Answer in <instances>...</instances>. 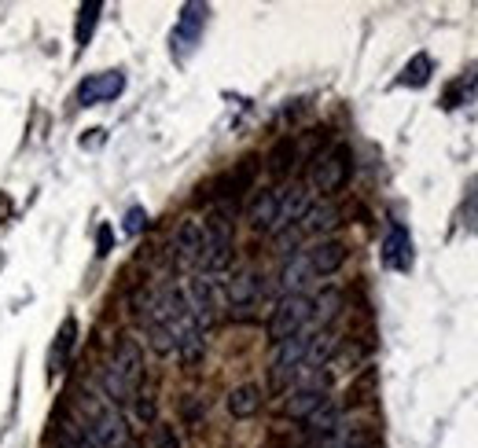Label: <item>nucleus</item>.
Wrapping results in <instances>:
<instances>
[{"mask_svg":"<svg viewBox=\"0 0 478 448\" xmlns=\"http://www.w3.org/2000/svg\"><path fill=\"white\" fill-rule=\"evenodd\" d=\"M144 386V349L137 346V338L122 335L103 368V379H100V393L114 404V408H122V404H133L137 393Z\"/></svg>","mask_w":478,"mask_h":448,"instance_id":"f257e3e1","label":"nucleus"},{"mask_svg":"<svg viewBox=\"0 0 478 448\" xmlns=\"http://www.w3.org/2000/svg\"><path fill=\"white\" fill-rule=\"evenodd\" d=\"M82 434L93 441V448H126L129 441V426L122 419V412L100 393V390H85L82 393Z\"/></svg>","mask_w":478,"mask_h":448,"instance_id":"f03ea898","label":"nucleus"},{"mask_svg":"<svg viewBox=\"0 0 478 448\" xmlns=\"http://www.w3.org/2000/svg\"><path fill=\"white\" fill-rule=\"evenodd\" d=\"M228 261H232V217L228 210H214L203 221V261H199V272L221 276Z\"/></svg>","mask_w":478,"mask_h":448,"instance_id":"7ed1b4c3","label":"nucleus"},{"mask_svg":"<svg viewBox=\"0 0 478 448\" xmlns=\"http://www.w3.org/2000/svg\"><path fill=\"white\" fill-rule=\"evenodd\" d=\"M309 316H313V294H291V298H280L265 323V335L272 346H280L295 335H302L309 328Z\"/></svg>","mask_w":478,"mask_h":448,"instance_id":"20e7f679","label":"nucleus"},{"mask_svg":"<svg viewBox=\"0 0 478 448\" xmlns=\"http://www.w3.org/2000/svg\"><path fill=\"white\" fill-rule=\"evenodd\" d=\"M350 173H353V154H350V147H346V144H332L328 151L316 154L313 173H309V184L321 191V195H335V191L346 188Z\"/></svg>","mask_w":478,"mask_h":448,"instance_id":"39448f33","label":"nucleus"},{"mask_svg":"<svg viewBox=\"0 0 478 448\" xmlns=\"http://www.w3.org/2000/svg\"><path fill=\"white\" fill-rule=\"evenodd\" d=\"M332 400V375L321 372V375H313V379H302L298 386L288 390V400H284V412L298 423H305L313 412H321L324 404Z\"/></svg>","mask_w":478,"mask_h":448,"instance_id":"423d86ee","label":"nucleus"},{"mask_svg":"<svg viewBox=\"0 0 478 448\" xmlns=\"http://www.w3.org/2000/svg\"><path fill=\"white\" fill-rule=\"evenodd\" d=\"M207 19H210V8L207 4H184L181 8V19L170 33V45H173V56L177 59H188L199 40H203V30H207Z\"/></svg>","mask_w":478,"mask_h":448,"instance_id":"0eeeda50","label":"nucleus"},{"mask_svg":"<svg viewBox=\"0 0 478 448\" xmlns=\"http://www.w3.org/2000/svg\"><path fill=\"white\" fill-rule=\"evenodd\" d=\"M126 92V74L122 70H103V74H89L74 92L77 107H100V103H114Z\"/></svg>","mask_w":478,"mask_h":448,"instance_id":"6e6552de","label":"nucleus"},{"mask_svg":"<svg viewBox=\"0 0 478 448\" xmlns=\"http://www.w3.org/2000/svg\"><path fill=\"white\" fill-rule=\"evenodd\" d=\"M379 261L390 272H412L416 265V250H412V235L402 221H390L386 235H383V247H379Z\"/></svg>","mask_w":478,"mask_h":448,"instance_id":"1a4fd4ad","label":"nucleus"},{"mask_svg":"<svg viewBox=\"0 0 478 448\" xmlns=\"http://www.w3.org/2000/svg\"><path fill=\"white\" fill-rule=\"evenodd\" d=\"M221 294H225V302L232 309H251V305H258L265 298V276L258 268H239V272H232L225 279Z\"/></svg>","mask_w":478,"mask_h":448,"instance_id":"9d476101","label":"nucleus"},{"mask_svg":"<svg viewBox=\"0 0 478 448\" xmlns=\"http://www.w3.org/2000/svg\"><path fill=\"white\" fill-rule=\"evenodd\" d=\"M302 254H305L313 276H316V279H324V276H335V272L346 265V254H350V250H346V242H342V239H316L313 247H305Z\"/></svg>","mask_w":478,"mask_h":448,"instance_id":"9b49d317","label":"nucleus"},{"mask_svg":"<svg viewBox=\"0 0 478 448\" xmlns=\"http://www.w3.org/2000/svg\"><path fill=\"white\" fill-rule=\"evenodd\" d=\"M313 283H316V276H313V268H309L305 254H302V250H295V254L284 261L280 276H276V294H280V298H291V294H309Z\"/></svg>","mask_w":478,"mask_h":448,"instance_id":"f8f14e48","label":"nucleus"},{"mask_svg":"<svg viewBox=\"0 0 478 448\" xmlns=\"http://www.w3.org/2000/svg\"><path fill=\"white\" fill-rule=\"evenodd\" d=\"M173 261L181 268H195L203 261V221H184L173 235Z\"/></svg>","mask_w":478,"mask_h":448,"instance_id":"ddd939ff","label":"nucleus"},{"mask_svg":"<svg viewBox=\"0 0 478 448\" xmlns=\"http://www.w3.org/2000/svg\"><path fill=\"white\" fill-rule=\"evenodd\" d=\"M280 195H284V188H265V191H258V195H254L251 210H247V217H251V228H254V232L272 235L276 217H280Z\"/></svg>","mask_w":478,"mask_h":448,"instance_id":"4468645a","label":"nucleus"},{"mask_svg":"<svg viewBox=\"0 0 478 448\" xmlns=\"http://www.w3.org/2000/svg\"><path fill=\"white\" fill-rule=\"evenodd\" d=\"M339 221H342L339 206H332V202H313V206L305 210V217H302L295 228H298V235H302V239H305V235L328 239V232H335V228H339Z\"/></svg>","mask_w":478,"mask_h":448,"instance_id":"2eb2a0df","label":"nucleus"},{"mask_svg":"<svg viewBox=\"0 0 478 448\" xmlns=\"http://www.w3.org/2000/svg\"><path fill=\"white\" fill-rule=\"evenodd\" d=\"M74 346H77V320L66 316L56 331V342H52V353H49V379H59L66 372V364L74 356Z\"/></svg>","mask_w":478,"mask_h":448,"instance_id":"dca6fc26","label":"nucleus"},{"mask_svg":"<svg viewBox=\"0 0 478 448\" xmlns=\"http://www.w3.org/2000/svg\"><path fill=\"white\" fill-rule=\"evenodd\" d=\"M342 309V294L335 287H324L313 294V316H309V328L305 335H321V331H332V320L339 316Z\"/></svg>","mask_w":478,"mask_h":448,"instance_id":"f3484780","label":"nucleus"},{"mask_svg":"<svg viewBox=\"0 0 478 448\" xmlns=\"http://www.w3.org/2000/svg\"><path fill=\"white\" fill-rule=\"evenodd\" d=\"M228 412L235 416V419H251V416H258V408H261V386H254V382H243V386H235L232 393H228Z\"/></svg>","mask_w":478,"mask_h":448,"instance_id":"a211bd4d","label":"nucleus"},{"mask_svg":"<svg viewBox=\"0 0 478 448\" xmlns=\"http://www.w3.org/2000/svg\"><path fill=\"white\" fill-rule=\"evenodd\" d=\"M100 15H103V4H100V0H89V4L77 8V15H74V45H77V48H85L89 40H93V33H96V26H100Z\"/></svg>","mask_w":478,"mask_h":448,"instance_id":"6ab92c4d","label":"nucleus"},{"mask_svg":"<svg viewBox=\"0 0 478 448\" xmlns=\"http://www.w3.org/2000/svg\"><path fill=\"white\" fill-rule=\"evenodd\" d=\"M474 92H478V66H471V70H464L453 85L446 89V96H442V107L446 110H456V107H464L467 100H474Z\"/></svg>","mask_w":478,"mask_h":448,"instance_id":"aec40b11","label":"nucleus"},{"mask_svg":"<svg viewBox=\"0 0 478 448\" xmlns=\"http://www.w3.org/2000/svg\"><path fill=\"white\" fill-rule=\"evenodd\" d=\"M430 74H434V59H430L427 52H416V56L405 63L402 77H397V85H405V89H423L427 81H430Z\"/></svg>","mask_w":478,"mask_h":448,"instance_id":"412c9836","label":"nucleus"},{"mask_svg":"<svg viewBox=\"0 0 478 448\" xmlns=\"http://www.w3.org/2000/svg\"><path fill=\"white\" fill-rule=\"evenodd\" d=\"M342 423V408H339V404L335 400H328L324 404V408L321 412H313L309 419H305V434L316 441V437H324V434H332L335 426Z\"/></svg>","mask_w":478,"mask_h":448,"instance_id":"4be33fe9","label":"nucleus"},{"mask_svg":"<svg viewBox=\"0 0 478 448\" xmlns=\"http://www.w3.org/2000/svg\"><path fill=\"white\" fill-rule=\"evenodd\" d=\"M291 158H295V144H291V140H284L280 147H276V151H272V162H269V173H272V177H284V173H288V170L295 166V162H291Z\"/></svg>","mask_w":478,"mask_h":448,"instance_id":"5701e85b","label":"nucleus"},{"mask_svg":"<svg viewBox=\"0 0 478 448\" xmlns=\"http://www.w3.org/2000/svg\"><path fill=\"white\" fill-rule=\"evenodd\" d=\"M144 228H147V214H144L140 206H133V210L126 214V224H122V232H126V235H140Z\"/></svg>","mask_w":478,"mask_h":448,"instance_id":"b1692460","label":"nucleus"},{"mask_svg":"<svg viewBox=\"0 0 478 448\" xmlns=\"http://www.w3.org/2000/svg\"><path fill=\"white\" fill-rule=\"evenodd\" d=\"M155 448H181L173 426H166V423H158V426H155Z\"/></svg>","mask_w":478,"mask_h":448,"instance_id":"393cba45","label":"nucleus"},{"mask_svg":"<svg viewBox=\"0 0 478 448\" xmlns=\"http://www.w3.org/2000/svg\"><path fill=\"white\" fill-rule=\"evenodd\" d=\"M111 247H114V232H111V224H100V232H96V254L107 258Z\"/></svg>","mask_w":478,"mask_h":448,"instance_id":"a878e982","label":"nucleus"},{"mask_svg":"<svg viewBox=\"0 0 478 448\" xmlns=\"http://www.w3.org/2000/svg\"><path fill=\"white\" fill-rule=\"evenodd\" d=\"M353 448H372V444H368V441H361V444H353Z\"/></svg>","mask_w":478,"mask_h":448,"instance_id":"bb28decb","label":"nucleus"}]
</instances>
